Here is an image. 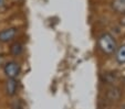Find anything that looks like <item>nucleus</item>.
I'll use <instances>...</instances> for the list:
<instances>
[{
    "mask_svg": "<svg viewBox=\"0 0 125 109\" xmlns=\"http://www.w3.org/2000/svg\"><path fill=\"white\" fill-rule=\"evenodd\" d=\"M99 48L105 54H112L116 51V41L110 33H103L99 38Z\"/></svg>",
    "mask_w": 125,
    "mask_h": 109,
    "instance_id": "obj_1",
    "label": "nucleus"
},
{
    "mask_svg": "<svg viewBox=\"0 0 125 109\" xmlns=\"http://www.w3.org/2000/svg\"><path fill=\"white\" fill-rule=\"evenodd\" d=\"M3 72H5V75L7 76L8 78H17L19 76L20 72H21V67H20L19 63L11 61V62H8L7 64L5 65Z\"/></svg>",
    "mask_w": 125,
    "mask_h": 109,
    "instance_id": "obj_2",
    "label": "nucleus"
},
{
    "mask_svg": "<svg viewBox=\"0 0 125 109\" xmlns=\"http://www.w3.org/2000/svg\"><path fill=\"white\" fill-rule=\"evenodd\" d=\"M17 33H18V30L16 28H9L0 31V42L7 43L9 41L13 40L14 36L17 35Z\"/></svg>",
    "mask_w": 125,
    "mask_h": 109,
    "instance_id": "obj_3",
    "label": "nucleus"
},
{
    "mask_svg": "<svg viewBox=\"0 0 125 109\" xmlns=\"http://www.w3.org/2000/svg\"><path fill=\"white\" fill-rule=\"evenodd\" d=\"M17 89H18V82L16 78H8L6 84V92L9 96L16 95Z\"/></svg>",
    "mask_w": 125,
    "mask_h": 109,
    "instance_id": "obj_4",
    "label": "nucleus"
},
{
    "mask_svg": "<svg viewBox=\"0 0 125 109\" xmlns=\"http://www.w3.org/2000/svg\"><path fill=\"white\" fill-rule=\"evenodd\" d=\"M115 59L118 64H125V43L117 49L115 54Z\"/></svg>",
    "mask_w": 125,
    "mask_h": 109,
    "instance_id": "obj_5",
    "label": "nucleus"
},
{
    "mask_svg": "<svg viewBox=\"0 0 125 109\" xmlns=\"http://www.w3.org/2000/svg\"><path fill=\"white\" fill-rule=\"evenodd\" d=\"M113 9L120 13H125V0H114L113 1Z\"/></svg>",
    "mask_w": 125,
    "mask_h": 109,
    "instance_id": "obj_6",
    "label": "nucleus"
},
{
    "mask_svg": "<svg viewBox=\"0 0 125 109\" xmlns=\"http://www.w3.org/2000/svg\"><path fill=\"white\" fill-rule=\"evenodd\" d=\"M23 51V48H22V45L20 43H13V44L10 46V53H11L13 56H18L20 55Z\"/></svg>",
    "mask_w": 125,
    "mask_h": 109,
    "instance_id": "obj_7",
    "label": "nucleus"
},
{
    "mask_svg": "<svg viewBox=\"0 0 125 109\" xmlns=\"http://www.w3.org/2000/svg\"><path fill=\"white\" fill-rule=\"evenodd\" d=\"M3 2H5V0H0V7L3 6Z\"/></svg>",
    "mask_w": 125,
    "mask_h": 109,
    "instance_id": "obj_8",
    "label": "nucleus"
},
{
    "mask_svg": "<svg viewBox=\"0 0 125 109\" xmlns=\"http://www.w3.org/2000/svg\"><path fill=\"white\" fill-rule=\"evenodd\" d=\"M123 109H125V106H124V108H123Z\"/></svg>",
    "mask_w": 125,
    "mask_h": 109,
    "instance_id": "obj_9",
    "label": "nucleus"
}]
</instances>
